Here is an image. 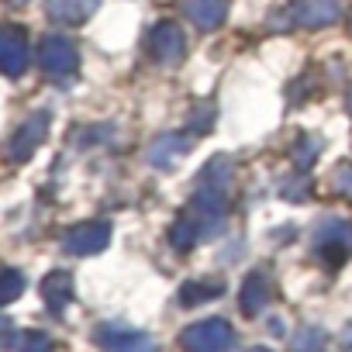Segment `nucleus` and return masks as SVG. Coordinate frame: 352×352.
Segmentation results:
<instances>
[{
	"instance_id": "nucleus-1",
	"label": "nucleus",
	"mask_w": 352,
	"mask_h": 352,
	"mask_svg": "<svg viewBox=\"0 0 352 352\" xmlns=\"http://www.w3.org/2000/svg\"><path fill=\"white\" fill-rule=\"evenodd\" d=\"M180 345L187 352H228L235 345V331L228 321L221 318H208V321H197L190 324L184 335H180Z\"/></svg>"
},
{
	"instance_id": "nucleus-2",
	"label": "nucleus",
	"mask_w": 352,
	"mask_h": 352,
	"mask_svg": "<svg viewBox=\"0 0 352 352\" xmlns=\"http://www.w3.org/2000/svg\"><path fill=\"white\" fill-rule=\"evenodd\" d=\"M38 66H42L49 76H56V80L73 76L76 66H80L76 42H69L66 35H49V38H42V45H38Z\"/></svg>"
},
{
	"instance_id": "nucleus-3",
	"label": "nucleus",
	"mask_w": 352,
	"mask_h": 352,
	"mask_svg": "<svg viewBox=\"0 0 352 352\" xmlns=\"http://www.w3.org/2000/svg\"><path fill=\"white\" fill-rule=\"evenodd\" d=\"M314 245H318V252H321L328 263H342V259L352 252V225L342 221V218L318 221V228H314Z\"/></svg>"
},
{
	"instance_id": "nucleus-4",
	"label": "nucleus",
	"mask_w": 352,
	"mask_h": 352,
	"mask_svg": "<svg viewBox=\"0 0 352 352\" xmlns=\"http://www.w3.org/2000/svg\"><path fill=\"white\" fill-rule=\"evenodd\" d=\"M45 131H49V114H45V111L25 118V124H21V128L11 135V142H8V159H11V162L32 159V152L45 142Z\"/></svg>"
},
{
	"instance_id": "nucleus-5",
	"label": "nucleus",
	"mask_w": 352,
	"mask_h": 352,
	"mask_svg": "<svg viewBox=\"0 0 352 352\" xmlns=\"http://www.w3.org/2000/svg\"><path fill=\"white\" fill-rule=\"evenodd\" d=\"M107 242H111V225L107 221H83V225H73L63 235V249L73 252V256H94Z\"/></svg>"
},
{
	"instance_id": "nucleus-6",
	"label": "nucleus",
	"mask_w": 352,
	"mask_h": 352,
	"mask_svg": "<svg viewBox=\"0 0 352 352\" xmlns=\"http://www.w3.org/2000/svg\"><path fill=\"white\" fill-rule=\"evenodd\" d=\"M28 35L21 28L4 25L0 28V73L4 76H21L28 69Z\"/></svg>"
},
{
	"instance_id": "nucleus-7",
	"label": "nucleus",
	"mask_w": 352,
	"mask_h": 352,
	"mask_svg": "<svg viewBox=\"0 0 352 352\" xmlns=\"http://www.w3.org/2000/svg\"><path fill=\"white\" fill-rule=\"evenodd\" d=\"M97 345H104L107 352H152V338L145 331H135L128 324H100L94 331Z\"/></svg>"
},
{
	"instance_id": "nucleus-8",
	"label": "nucleus",
	"mask_w": 352,
	"mask_h": 352,
	"mask_svg": "<svg viewBox=\"0 0 352 352\" xmlns=\"http://www.w3.org/2000/svg\"><path fill=\"white\" fill-rule=\"evenodd\" d=\"M148 49H152V56H155L162 66H176V63L184 59L187 42H184V32L176 28L173 21H162V25H155V28L148 32Z\"/></svg>"
},
{
	"instance_id": "nucleus-9",
	"label": "nucleus",
	"mask_w": 352,
	"mask_h": 352,
	"mask_svg": "<svg viewBox=\"0 0 352 352\" xmlns=\"http://www.w3.org/2000/svg\"><path fill=\"white\" fill-rule=\"evenodd\" d=\"M190 148H194V138H190V135H159V138L148 145V162H152L155 169H173Z\"/></svg>"
},
{
	"instance_id": "nucleus-10",
	"label": "nucleus",
	"mask_w": 352,
	"mask_h": 352,
	"mask_svg": "<svg viewBox=\"0 0 352 352\" xmlns=\"http://www.w3.org/2000/svg\"><path fill=\"white\" fill-rule=\"evenodd\" d=\"M42 297H45V307L52 314H63L73 300V276L66 270H52L45 280H42Z\"/></svg>"
},
{
	"instance_id": "nucleus-11",
	"label": "nucleus",
	"mask_w": 352,
	"mask_h": 352,
	"mask_svg": "<svg viewBox=\"0 0 352 352\" xmlns=\"http://www.w3.org/2000/svg\"><path fill=\"white\" fill-rule=\"evenodd\" d=\"M97 8H100V0H45L49 18L59 25H83Z\"/></svg>"
},
{
	"instance_id": "nucleus-12",
	"label": "nucleus",
	"mask_w": 352,
	"mask_h": 352,
	"mask_svg": "<svg viewBox=\"0 0 352 352\" xmlns=\"http://www.w3.org/2000/svg\"><path fill=\"white\" fill-rule=\"evenodd\" d=\"M270 297H273V283H270L266 270H252L245 276V283H242V311L245 314H259L270 304Z\"/></svg>"
},
{
	"instance_id": "nucleus-13",
	"label": "nucleus",
	"mask_w": 352,
	"mask_h": 352,
	"mask_svg": "<svg viewBox=\"0 0 352 352\" xmlns=\"http://www.w3.org/2000/svg\"><path fill=\"white\" fill-rule=\"evenodd\" d=\"M184 11L187 18L201 28V32H211L225 21L228 14V0H184Z\"/></svg>"
},
{
	"instance_id": "nucleus-14",
	"label": "nucleus",
	"mask_w": 352,
	"mask_h": 352,
	"mask_svg": "<svg viewBox=\"0 0 352 352\" xmlns=\"http://www.w3.org/2000/svg\"><path fill=\"white\" fill-rule=\"evenodd\" d=\"M228 184H232V166H228V159H211V162L201 169V176H197V190H194V194L225 197Z\"/></svg>"
},
{
	"instance_id": "nucleus-15",
	"label": "nucleus",
	"mask_w": 352,
	"mask_h": 352,
	"mask_svg": "<svg viewBox=\"0 0 352 352\" xmlns=\"http://www.w3.org/2000/svg\"><path fill=\"white\" fill-rule=\"evenodd\" d=\"M342 11V0H297V18L304 25H328Z\"/></svg>"
},
{
	"instance_id": "nucleus-16",
	"label": "nucleus",
	"mask_w": 352,
	"mask_h": 352,
	"mask_svg": "<svg viewBox=\"0 0 352 352\" xmlns=\"http://www.w3.org/2000/svg\"><path fill=\"white\" fill-rule=\"evenodd\" d=\"M225 290V280L221 276H204V280H190V283H184V290H180V304H204V300H211V297H218Z\"/></svg>"
},
{
	"instance_id": "nucleus-17",
	"label": "nucleus",
	"mask_w": 352,
	"mask_h": 352,
	"mask_svg": "<svg viewBox=\"0 0 352 352\" xmlns=\"http://www.w3.org/2000/svg\"><path fill=\"white\" fill-rule=\"evenodd\" d=\"M21 290H25V273L14 266H0V304L18 300Z\"/></svg>"
},
{
	"instance_id": "nucleus-18",
	"label": "nucleus",
	"mask_w": 352,
	"mask_h": 352,
	"mask_svg": "<svg viewBox=\"0 0 352 352\" xmlns=\"http://www.w3.org/2000/svg\"><path fill=\"white\" fill-rule=\"evenodd\" d=\"M197 235H201V228H197V221L187 214V218H180L173 228H169V242L176 245V249H190L194 242H197Z\"/></svg>"
},
{
	"instance_id": "nucleus-19",
	"label": "nucleus",
	"mask_w": 352,
	"mask_h": 352,
	"mask_svg": "<svg viewBox=\"0 0 352 352\" xmlns=\"http://www.w3.org/2000/svg\"><path fill=\"white\" fill-rule=\"evenodd\" d=\"M18 352H52V338L45 331H21L14 338Z\"/></svg>"
},
{
	"instance_id": "nucleus-20",
	"label": "nucleus",
	"mask_w": 352,
	"mask_h": 352,
	"mask_svg": "<svg viewBox=\"0 0 352 352\" xmlns=\"http://www.w3.org/2000/svg\"><path fill=\"white\" fill-rule=\"evenodd\" d=\"M294 155H297V166H311L314 155H318V138H300L297 148H294Z\"/></svg>"
},
{
	"instance_id": "nucleus-21",
	"label": "nucleus",
	"mask_w": 352,
	"mask_h": 352,
	"mask_svg": "<svg viewBox=\"0 0 352 352\" xmlns=\"http://www.w3.org/2000/svg\"><path fill=\"white\" fill-rule=\"evenodd\" d=\"M335 187H338V194H345V197H352V162H345V166H338L335 169Z\"/></svg>"
},
{
	"instance_id": "nucleus-22",
	"label": "nucleus",
	"mask_w": 352,
	"mask_h": 352,
	"mask_svg": "<svg viewBox=\"0 0 352 352\" xmlns=\"http://www.w3.org/2000/svg\"><path fill=\"white\" fill-rule=\"evenodd\" d=\"M245 352H270V349H263V345H256V349H245Z\"/></svg>"
},
{
	"instance_id": "nucleus-23",
	"label": "nucleus",
	"mask_w": 352,
	"mask_h": 352,
	"mask_svg": "<svg viewBox=\"0 0 352 352\" xmlns=\"http://www.w3.org/2000/svg\"><path fill=\"white\" fill-rule=\"evenodd\" d=\"M349 111H352V94H349Z\"/></svg>"
},
{
	"instance_id": "nucleus-24",
	"label": "nucleus",
	"mask_w": 352,
	"mask_h": 352,
	"mask_svg": "<svg viewBox=\"0 0 352 352\" xmlns=\"http://www.w3.org/2000/svg\"><path fill=\"white\" fill-rule=\"evenodd\" d=\"M0 324H8V321H0Z\"/></svg>"
}]
</instances>
